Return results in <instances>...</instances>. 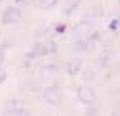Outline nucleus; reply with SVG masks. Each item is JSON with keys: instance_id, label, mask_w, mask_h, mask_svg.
<instances>
[{"instance_id": "obj_1", "label": "nucleus", "mask_w": 120, "mask_h": 116, "mask_svg": "<svg viewBox=\"0 0 120 116\" xmlns=\"http://www.w3.org/2000/svg\"><path fill=\"white\" fill-rule=\"evenodd\" d=\"M30 50L34 52V55L37 58H40V57L55 55L58 52V45L53 40H37V42H34V45H32Z\"/></svg>"}, {"instance_id": "obj_2", "label": "nucleus", "mask_w": 120, "mask_h": 116, "mask_svg": "<svg viewBox=\"0 0 120 116\" xmlns=\"http://www.w3.org/2000/svg\"><path fill=\"white\" fill-rule=\"evenodd\" d=\"M42 98L45 100L48 105L56 106V105L61 103L63 94H61V90H59V87H58V86H48V87L43 89V92H42Z\"/></svg>"}, {"instance_id": "obj_3", "label": "nucleus", "mask_w": 120, "mask_h": 116, "mask_svg": "<svg viewBox=\"0 0 120 116\" xmlns=\"http://www.w3.org/2000/svg\"><path fill=\"white\" fill-rule=\"evenodd\" d=\"M5 111H7V116H30L29 110L22 106V103L19 102L18 98L8 100L7 106H5Z\"/></svg>"}, {"instance_id": "obj_4", "label": "nucleus", "mask_w": 120, "mask_h": 116, "mask_svg": "<svg viewBox=\"0 0 120 116\" xmlns=\"http://www.w3.org/2000/svg\"><path fill=\"white\" fill-rule=\"evenodd\" d=\"M21 16L22 15H21L19 7H15V5L7 7L2 13V24H16L21 21Z\"/></svg>"}, {"instance_id": "obj_5", "label": "nucleus", "mask_w": 120, "mask_h": 116, "mask_svg": "<svg viewBox=\"0 0 120 116\" xmlns=\"http://www.w3.org/2000/svg\"><path fill=\"white\" fill-rule=\"evenodd\" d=\"M77 100L85 105H91L96 100V92L91 86H80L77 89Z\"/></svg>"}, {"instance_id": "obj_6", "label": "nucleus", "mask_w": 120, "mask_h": 116, "mask_svg": "<svg viewBox=\"0 0 120 116\" xmlns=\"http://www.w3.org/2000/svg\"><path fill=\"white\" fill-rule=\"evenodd\" d=\"M64 69L67 74H71V76H77V74H80L83 69V63L80 58H71V60H67L64 65Z\"/></svg>"}, {"instance_id": "obj_7", "label": "nucleus", "mask_w": 120, "mask_h": 116, "mask_svg": "<svg viewBox=\"0 0 120 116\" xmlns=\"http://www.w3.org/2000/svg\"><path fill=\"white\" fill-rule=\"evenodd\" d=\"M91 47L90 44H88V40L83 37H79L74 40V44H72V50H74L75 53H83V52H86L88 48Z\"/></svg>"}, {"instance_id": "obj_8", "label": "nucleus", "mask_w": 120, "mask_h": 116, "mask_svg": "<svg viewBox=\"0 0 120 116\" xmlns=\"http://www.w3.org/2000/svg\"><path fill=\"white\" fill-rule=\"evenodd\" d=\"M80 3H82V0H67V2L64 3V7H63V15L71 16L75 10L80 7Z\"/></svg>"}, {"instance_id": "obj_9", "label": "nucleus", "mask_w": 120, "mask_h": 116, "mask_svg": "<svg viewBox=\"0 0 120 116\" xmlns=\"http://www.w3.org/2000/svg\"><path fill=\"white\" fill-rule=\"evenodd\" d=\"M109 63H111V55H109L107 52H104L102 55H99L98 60H96V65H98V68H101V69L107 68V66H109Z\"/></svg>"}, {"instance_id": "obj_10", "label": "nucleus", "mask_w": 120, "mask_h": 116, "mask_svg": "<svg viewBox=\"0 0 120 116\" xmlns=\"http://www.w3.org/2000/svg\"><path fill=\"white\" fill-rule=\"evenodd\" d=\"M42 71L43 73H50V74H53V73H58L59 71V66H58V63H45L43 66H42Z\"/></svg>"}, {"instance_id": "obj_11", "label": "nucleus", "mask_w": 120, "mask_h": 116, "mask_svg": "<svg viewBox=\"0 0 120 116\" xmlns=\"http://www.w3.org/2000/svg\"><path fill=\"white\" fill-rule=\"evenodd\" d=\"M61 0H40V8H43V10H50V8H53V7H56L58 3H59Z\"/></svg>"}, {"instance_id": "obj_12", "label": "nucleus", "mask_w": 120, "mask_h": 116, "mask_svg": "<svg viewBox=\"0 0 120 116\" xmlns=\"http://www.w3.org/2000/svg\"><path fill=\"white\" fill-rule=\"evenodd\" d=\"M99 37H101V34H99V32H93V34H90V36L86 37V40H88V44L93 47V45L99 40Z\"/></svg>"}, {"instance_id": "obj_13", "label": "nucleus", "mask_w": 120, "mask_h": 116, "mask_svg": "<svg viewBox=\"0 0 120 116\" xmlns=\"http://www.w3.org/2000/svg\"><path fill=\"white\" fill-rule=\"evenodd\" d=\"M96 115H98L96 106H88V108H86V111H85V116H96Z\"/></svg>"}, {"instance_id": "obj_14", "label": "nucleus", "mask_w": 120, "mask_h": 116, "mask_svg": "<svg viewBox=\"0 0 120 116\" xmlns=\"http://www.w3.org/2000/svg\"><path fill=\"white\" fill-rule=\"evenodd\" d=\"M5 79H7V69L3 66H0V84H3Z\"/></svg>"}, {"instance_id": "obj_15", "label": "nucleus", "mask_w": 120, "mask_h": 116, "mask_svg": "<svg viewBox=\"0 0 120 116\" xmlns=\"http://www.w3.org/2000/svg\"><path fill=\"white\" fill-rule=\"evenodd\" d=\"M115 28H120V19H114L111 24H109V29L111 31H115Z\"/></svg>"}, {"instance_id": "obj_16", "label": "nucleus", "mask_w": 120, "mask_h": 116, "mask_svg": "<svg viewBox=\"0 0 120 116\" xmlns=\"http://www.w3.org/2000/svg\"><path fill=\"white\" fill-rule=\"evenodd\" d=\"M55 31L61 34V32H64V31H66V26H64V24H56V26H55Z\"/></svg>"}, {"instance_id": "obj_17", "label": "nucleus", "mask_w": 120, "mask_h": 116, "mask_svg": "<svg viewBox=\"0 0 120 116\" xmlns=\"http://www.w3.org/2000/svg\"><path fill=\"white\" fill-rule=\"evenodd\" d=\"M15 3H18V5H21V7H27V0H15Z\"/></svg>"}, {"instance_id": "obj_18", "label": "nucleus", "mask_w": 120, "mask_h": 116, "mask_svg": "<svg viewBox=\"0 0 120 116\" xmlns=\"http://www.w3.org/2000/svg\"><path fill=\"white\" fill-rule=\"evenodd\" d=\"M90 77H93V71L91 69H86V73H85V81H88Z\"/></svg>"}, {"instance_id": "obj_19", "label": "nucleus", "mask_w": 120, "mask_h": 116, "mask_svg": "<svg viewBox=\"0 0 120 116\" xmlns=\"http://www.w3.org/2000/svg\"><path fill=\"white\" fill-rule=\"evenodd\" d=\"M111 116H120V105H119V106H117V108H115V110H114V111L111 113Z\"/></svg>"}, {"instance_id": "obj_20", "label": "nucleus", "mask_w": 120, "mask_h": 116, "mask_svg": "<svg viewBox=\"0 0 120 116\" xmlns=\"http://www.w3.org/2000/svg\"><path fill=\"white\" fill-rule=\"evenodd\" d=\"M35 2H37V0H27V3H29V5H30V3H35Z\"/></svg>"}]
</instances>
